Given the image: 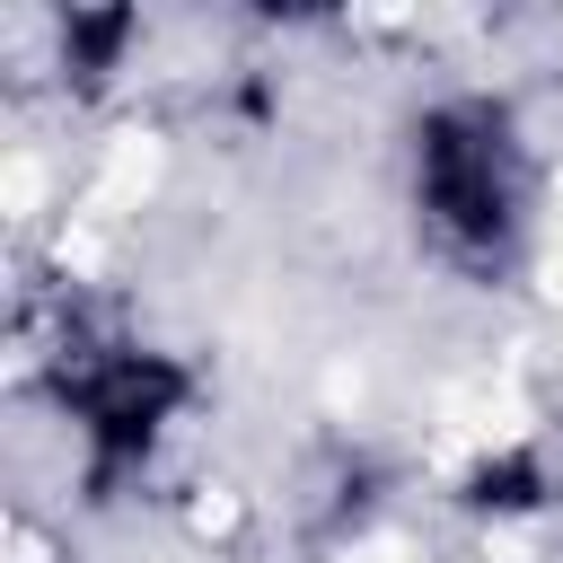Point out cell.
Here are the masks:
<instances>
[{"label":"cell","mask_w":563,"mask_h":563,"mask_svg":"<svg viewBox=\"0 0 563 563\" xmlns=\"http://www.w3.org/2000/svg\"><path fill=\"white\" fill-rule=\"evenodd\" d=\"M405 211L440 273L501 290L545 229V150L501 88H440L405 114Z\"/></svg>","instance_id":"6da1fadb"},{"label":"cell","mask_w":563,"mask_h":563,"mask_svg":"<svg viewBox=\"0 0 563 563\" xmlns=\"http://www.w3.org/2000/svg\"><path fill=\"white\" fill-rule=\"evenodd\" d=\"M44 405L70 431L79 457V493L114 501L132 484L158 475V457L185 440L194 405H202V369L167 343H141L123 325H88L70 317L62 343L44 352Z\"/></svg>","instance_id":"7a4b0ae2"},{"label":"cell","mask_w":563,"mask_h":563,"mask_svg":"<svg viewBox=\"0 0 563 563\" xmlns=\"http://www.w3.org/2000/svg\"><path fill=\"white\" fill-rule=\"evenodd\" d=\"M457 510H466V519H493V528H519V519L554 510V466H545V449H537V440L484 449V457L457 475Z\"/></svg>","instance_id":"3957f363"},{"label":"cell","mask_w":563,"mask_h":563,"mask_svg":"<svg viewBox=\"0 0 563 563\" xmlns=\"http://www.w3.org/2000/svg\"><path fill=\"white\" fill-rule=\"evenodd\" d=\"M132 44H141V9H70L53 18V70L70 79V97H97L132 70Z\"/></svg>","instance_id":"277c9868"}]
</instances>
